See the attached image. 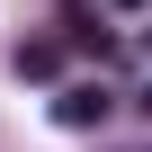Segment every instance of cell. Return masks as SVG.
I'll use <instances>...</instances> for the list:
<instances>
[{
    "mask_svg": "<svg viewBox=\"0 0 152 152\" xmlns=\"http://www.w3.org/2000/svg\"><path fill=\"white\" fill-rule=\"evenodd\" d=\"M54 72H63V45L54 36H27L18 45V81H54Z\"/></svg>",
    "mask_w": 152,
    "mask_h": 152,
    "instance_id": "obj_3",
    "label": "cell"
},
{
    "mask_svg": "<svg viewBox=\"0 0 152 152\" xmlns=\"http://www.w3.org/2000/svg\"><path fill=\"white\" fill-rule=\"evenodd\" d=\"M134 116H152V81H143V90H134Z\"/></svg>",
    "mask_w": 152,
    "mask_h": 152,
    "instance_id": "obj_4",
    "label": "cell"
},
{
    "mask_svg": "<svg viewBox=\"0 0 152 152\" xmlns=\"http://www.w3.org/2000/svg\"><path fill=\"white\" fill-rule=\"evenodd\" d=\"M143 54H152V27H143Z\"/></svg>",
    "mask_w": 152,
    "mask_h": 152,
    "instance_id": "obj_6",
    "label": "cell"
},
{
    "mask_svg": "<svg viewBox=\"0 0 152 152\" xmlns=\"http://www.w3.org/2000/svg\"><path fill=\"white\" fill-rule=\"evenodd\" d=\"M54 27H63L54 45H72V54H90V63H107V54H116V36L99 27V9H81V0H63V18H54Z\"/></svg>",
    "mask_w": 152,
    "mask_h": 152,
    "instance_id": "obj_2",
    "label": "cell"
},
{
    "mask_svg": "<svg viewBox=\"0 0 152 152\" xmlns=\"http://www.w3.org/2000/svg\"><path fill=\"white\" fill-rule=\"evenodd\" d=\"M107 107H116L107 81H72V90L54 99V125H63V134H90V125H107Z\"/></svg>",
    "mask_w": 152,
    "mask_h": 152,
    "instance_id": "obj_1",
    "label": "cell"
},
{
    "mask_svg": "<svg viewBox=\"0 0 152 152\" xmlns=\"http://www.w3.org/2000/svg\"><path fill=\"white\" fill-rule=\"evenodd\" d=\"M116 9H152V0H116Z\"/></svg>",
    "mask_w": 152,
    "mask_h": 152,
    "instance_id": "obj_5",
    "label": "cell"
}]
</instances>
